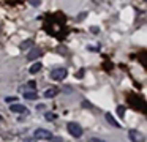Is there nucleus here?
I'll return each instance as SVG.
<instances>
[{
    "mask_svg": "<svg viewBox=\"0 0 147 142\" xmlns=\"http://www.w3.org/2000/svg\"><path fill=\"white\" fill-rule=\"evenodd\" d=\"M10 110H11V112H18V114L27 112L26 106H24V104H19V103H14V104H11V106H10Z\"/></svg>",
    "mask_w": 147,
    "mask_h": 142,
    "instance_id": "7",
    "label": "nucleus"
},
{
    "mask_svg": "<svg viewBox=\"0 0 147 142\" xmlns=\"http://www.w3.org/2000/svg\"><path fill=\"white\" fill-rule=\"evenodd\" d=\"M59 95V88L57 87H49L45 90V93H43V96L46 98V100H51V98H55Z\"/></svg>",
    "mask_w": 147,
    "mask_h": 142,
    "instance_id": "5",
    "label": "nucleus"
},
{
    "mask_svg": "<svg viewBox=\"0 0 147 142\" xmlns=\"http://www.w3.org/2000/svg\"><path fill=\"white\" fill-rule=\"evenodd\" d=\"M33 46V41L32 40H26L24 43H21V50H26V49H29V47H32Z\"/></svg>",
    "mask_w": 147,
    "mask_h": 142,
    "instance_id": "11",
    "label": "nucleus"
},
{
    "mask_svg": "<svg viewBox=\"0 0 147 142\" xmlns=\"http://www.w3.org/2000/svg\"><path fill=\"white\" fill-rule=\"evenodd\" d=\"M24 98H26V100H36V98H38V93H36L35 90L24 92Z\"/></svg>",
    "mask_w": 147,
    "mask_h": 142,
    "instance_id": "10",
    "label": "nucleus"
},
{
    "mask_svg": "<svg viewBox=\"0 0 147 142\" xmlns=\"http://www.w3.org/2000/svg\"><path fill=\"white\" fill-rule=\"evenodd\" d=\"M117 114H119V115H120V117H122V115H123V114H125V107H122V106H119V107H117Z\"/></svg>",
    "mask_w": 147,
    "mask_h": 142,
    "instance_id": "15",
    "label": "nucleus"
},
{
    "mask_svg": "<svg viewBox=\"0 0 147 142\" xmlns=\"http://www.w3.org/2000/svg\"><path fill=\"white\" fill-rule=\"evenodd\" d=\"M5 101H7V103H14L16 98H14V96H7V98H5Z\"/></svg>",
    "mask_w": 147,
    "mask_h": 142,
    "instance_id": "16",
    "label": "nucleus"
},
{
    "mask_svg": "<svg viewBox=\"0 0 147 142\" xmlns=\"http://www.w3.org/2000/svg\"><path fill=\"white\" fill-rule=\"evenodd\" d=\"M38 57H41V49H38V47H32L30 52H29V55H27V60L32 62V60L38 59Z\"/></svg>",
    "mask_w": 147,
    "mask_h": 142,
    "instance_id": "6",
    "label": "nucleus"
},
{
    "mask_svg": "<svg viewBox=\"0 0 147 142\" xmlns=\"http://www.w3.org/2000/svg\"><path fill=\"white\" fill-rule=\"evenodd\" d=\"M90 32H92V33H100V28L98 27H90Z\"/></svg>",
    "mask_w": 147,
    "mask_h": 142,
    "instance_id": "18",
    "label": "nucleus"
},
{
    "mask_svg": "<svg viewBox=\"0 0 147 142\" xmlns=\"http://www.w3.org/2000/svg\"><path fill=\"white\" fill-rule=\"evenodd\" d=\"M27 88H30V90H35V87H36V84H35V81H30V82H27V85H26Z\"/></svg>",
    "mask_w": 147,
    "mask_h": 142,
    "instance_id": "13",
    "label": "nucleus"
},
{
    "mask_svg": "<svg viewBox=\"0 0 147 142\" xmlns=\"http://www.w3.org/2000/svg\"><path fill=\"white\" fill-rule=\"evenodd\" d=\"M41 68H43V65H41V63H40V62H35L32 66H30V69H29V71H30V74H36L38 71H41Z\"/></svg>",
    "mask_w": 147,
    "mask_h": 142,
    "instance_id": "8",
    "label": "nucleus"
},
{
    "mask_svg": "<svg viewBox=\"0 0 147 142\" xmlns=\"http://www.w3.org/2000/svg\"><path fill=\"white\" fill-rule=\"evenodd\" d=\"M29 3L32 6H40V3H41V0H29Z\"/></svg>",
    "mask_w": 147,
    "mask_h": 142,
    "instance_id": "14",
    "label": "nucleus"
},
{
    "mask_svg": "<svg viewBox=\"0 0 147 142\" xmlns=\"http://www.w3.org/2000/svg\"><path fill=\"white\" fill-rule=\"evenodd\" d=\"M86 16H87V13H81V14H79V17H78V19H79V21H81V19H84V17H86Z\"/></svg>",
    "mask_w": 147,
    "mask_h": 142,
    "instance_id": "20",
    "label": "nucleus"
},
{
    "mask_svg": "<svg viewBox=\"0 0 147 142\" xmlns=\"http://www.w3.org/2000/svg\"><path fill=\"white\" fill-rule=\"evenodd\" d=\"M89 142H106V141H103V139H98V137H92Z\"/></svg>",
    "mask_w": 147,
    "mask_h": 142,
    "instance_id": "17",
    "label": "nucleus"
},
{
    "mask_svg": "<svg viewBox=\"0 0 147 142\" xmlns=\"http://www.w3.org/2000/svg\"><path fill=\"white\" fill-rule=\"evenodd\" d=\"M128 136H130L131 142H146V136L142 133H139L138 129H130L128 131Z\"/></svg>",
    "mask_w": 147,
    "mask_h": 142,
    "instance_id": "4",
    "label": "nucleus"
},
{
    "mask_svg": "<svg viewBox=\"0 0 147 142\" xmlns=\"http://www.w3.org/2000/svg\"><path fill=\"white\" fill-rule=\"evenodd\" d=\"M55 117H57V115H55L54 112H46V114H45V118L48 120V122H54Z\"/></svg>",
    "mask_w": 147,
    "mask_h": 142,
    "instance_id": "12",
    "label": "nucleus"
},
{
    "mask_svg": "<svg viewBox=\"0 0 147 142\" xmlns=\"http://www.w3.org/2000/svg\"><path fill=\"white\" fill-rule=\"evenodd\" d=\"M52 137L51 131L49 129H45V128H38L33 131V139H36V141H49V139Z\"/></svg>",
    "mask_w": 147,
    "mask_h": 142,
    "instance_id": "3",
    "label": "nucleus"
},
{
    "mask_svg": "<svg viewBox=\"0 0 147 142\" xmlns=\"http://www.w3.org/2000/svg\"><path fill=\"white\" fill-rule=\"evenodd\" d=\"M105 118H106V122H108L109 123V125H112V126H115V128H119V126H120V123H119V122H115V120H114V117H112L111 115V114H106V115H105Z\"/></svg>",
    "mask_w": 147,
    "mask_h": 142,
    "instance_id": "9",
    "label": "nucleus"
},
{
    "mask_svg": "<svg viewBox=\"0 0 147 142\" xmlns=\"http://www.w3.org/2000/svg\"><path fill=\"white\" fill-rule=\"evenodd\" d=\"M67 129H68V133H70L73 137H81V136H82V133H84L82 126H81L79 123H76V122H70L67 125Z\"/></svg>",
    "mask_w": 147,
    "mask_h": 142,
    "instance_id": "2",
    "label": "nucleus"
},
{
    "mask_svg": "<svg viewBox=\"0 0 147 142\" xmlns=\"http://www.w3.org/2000/svg\"><path fill=\"white\" fill-rule=\"evenodd\" d=\"M51 141L52 142H63V139L62 137H51Z\"/></svg>",
    "mask_w": 147,
    "mask_h": 142,
    "instance_id": "19",
    "label": "nucleus"
},
{
    "mask_svg": "<svg viewBox=\"0 0 147 142\" xmlns=\"http://www.w3.org/2000/svg\"><path fill=\"white\" fill-rule=\"evenodd\" d=\"M2 120H3V117H2V115H0V122H2Z\"/></svg>",
    "mask_w": 147,
    "mask_h": 142,
    "instance_id": "21",
    "label": "nucleus"
},
{
    "mask_svg": "<svg viewBox=\"0 0 147 142\" xmlns=\"http://www.w3.org/2000/svg\"><path fill=\"white\" fill-rule=\"evenodd\" d=\"M67 68H63V66H57V68H54L51 71V79L52 81H63V79H67Z\"/></svg>",
    "mask_w": 147,
    "mask_h": 142,
    "instance_id": "1",
    "label": "nucleus"
}]
</instances>
